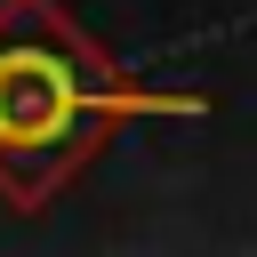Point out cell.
<instances>
[{
  "label": "cell",
  "mask_w": 257,
  "mask_h": 257,
  "mask_svg": "<svg viewBox=\"0 0 257 257\" xmlns=\"http://www.w3.org/2000/svg\"><path fill=\"white\" fill-rule=\"evenodd\" d=\"M128 120V80L56 0H0V201L48 209Z\"/></svg>",
  "instance_id": "obj_1"
}]
</instances>
